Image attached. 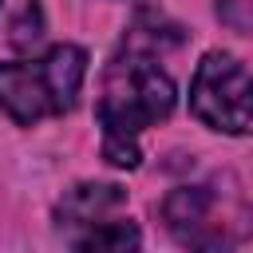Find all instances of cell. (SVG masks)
Wrapping results in <instances>:
<instances>
[{
    "mask_svg": "<svg viewBox=\"0 0 253 253\" xmlns=\"http://www.w3.org/2000/svg\"><path fill=\"white\" fill-rule=\"evenodd\" d=\"M174 111V79L146 55L130 51L119 55L107 75H103V95H99V126H103V158L111 166L134 170L142 150L138 134L154 123H162Z\"/></svg>",
    "mask_w": 253,
    "mask_h": 253,
    "instance_id": "1",
    "label": "cell"
},
{
    "mask_svg": "<svg viewBox=\"0 0 253 253\" xmlns=\"http://www.w3.org/2000/svg\"><path fill=\"white\" fill-rule=\"evenodd\" d=\"M83 71H87V51L75 43H55L40 59L0 63V111L20 126H36L40 119L67 115L75 107Z\"/></svg>",
    "mask_w": 253,
    "mask_h": 253,
    "instance_id": "2",
    "label": "cell"
},
{
    "mask_svg": "<svg viewBox=\"0 0 253 253\" xmlns=\"http://www.w3.org/2000/svg\"><path fill=\"white\" fill-rule=\"evenodd\" d=\"M190 111L221 134H253V75L225 51H210L190 83Z\"/></svg>",
    "mask_w": 253,
    "mask_h": 253,
    "instance_id": "3",
    "label": "cell"
},
{
    "mask_svg": "<svg viewBox=\"0 0 253 253\" xmlns=\"http://www.w3.org/2000/svg\"><path fill=\"white\" fill-rule=\"evenodd\" d=\"M123 206H126L123 186H115V182H79L63 194L55 213H59V225H67V229H91V225L115 217Z\"/></svg>",
    "mask_w": 253,
    "mask_h": 253,
    "instance_id": "4",
    "label": "cell"
},
{
    "mask_svg": "<svg viewBox=\"0 0 253 253\" xmlns=\"http://www.w3.org/2000/svg\"><path fill=\"white\" fill-rule=\"evenodd\" d=\"M206 213H210V190L202 186H182L166 198V225L186 245H202V229L210 225Z\"/></svg>",
    "mask_w": 253,
    "mask_h": 253,
    "instance_id": "5",
    "label": "cell"
},
{
    "mask_svg": "<svg viewBox=\"0 0 253 253\" xmlns=\"http://www.w3.org/2000/svg\"><path fill=\"white\" fill-rule=\"evenodd\" d=\"M138 241L142 237L126 217H107V221H99V225H91V229L71 237L75 249H134Z\"/></svg>",
    "mask_w": 253,
    "mask_h": 253,
    "instance_id": "6",
    "label": "cell"
},
{
    "mask_svg": "<svg viewBox=\"0 0 253 253\" xmlns=\"http://www.w3.org/2000/svg\"><path fill=\"white\" fill-rule=\"evenodd\" d=\"M40 36H43V16H40V8H36V4H28V8H24V16L12 24V43H16V47H32Z\"/></svg>",
    "mask_w": 253,
    "mask_h": 253,
    "instance_id": "7",
    "label": "cell"
}]
</instances>
